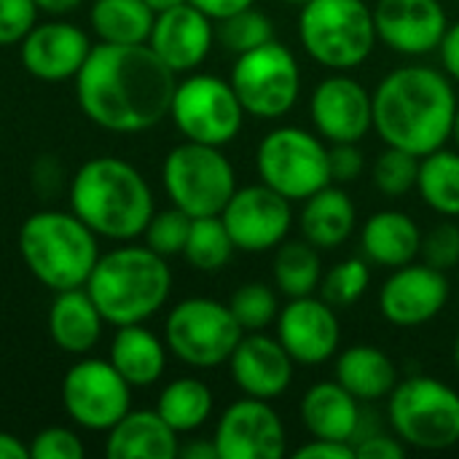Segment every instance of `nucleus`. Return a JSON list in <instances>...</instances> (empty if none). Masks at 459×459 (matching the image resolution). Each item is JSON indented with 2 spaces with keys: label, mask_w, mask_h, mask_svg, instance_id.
Here are the masks:
<instances>
[{
  "label": "nucleus",
  "mask_w": 459,
  "mask_h": 459,
  "mask_svg": "<svg viewBox=\"0 0 459 459\" xmlns=\"http://www.w3.org/2000/svg\"><path fill=\"white\" fill-rule=\"evenodd\" d=\"M175 75L148 43H100L75 75L78 105L108 132H145L169 116Z\"/></svg>",
  "instance_id": "f257e3e1"
},
{
  "label": "nucleus",
  "mask_w": 459,
  "mask_h": 459,
  "mask_svg": "<svg viewBox=\"0 0 459 459\" xmlns=\"http://www.w3.org/2000/svg\"><path fill=\"white\" fill-rule=\"evenodd\" d=\"M374 132L385 145L428 156L446 148L457 116L455 81L428 65L390 70L374 89Z\"/></svg>",
  "instance_id": "f03ea898"
},
{
  "label": "nucleus",
  "mask_w": 459,
  "mask_h": 459,
  "mask_svg": "<svg viewBox=\"0 0 459 459\" xmlns=\"http://www.w3.org/2000/svg\"><path fill=\"white\" fill-rule=\"evenodd\" d=\"M73 212L100 237L126 242L145 231L153 218L148 180L124 159H89L70 183Z\"/></svg>",
  "instance_id": "7ed1b4c3"
},
{
  "label": "nucleus",
  "mask_w": 459,
  "mask_h": 459,
  "mask_svg": "<svg viewBox=\"0 0 459 459\" xmlns=\"http://www.w3.org/2000/svg\"><path fill=\"white\" fill-rule=\"evenodd\" d=\"M100 315L110 325H134L153 317L169 299L172 272L167 258L148 245H124L97 258L86 285Z\"/></svg>",
  "instance_id": "20e7f679"
},
{
  "label": "nucleus",
  "mask_w": 459,
  "mask_h": 459,
  "mask_svg": "<svg viewBox=\"0 0 459 459\" xmlns=\"http://www.w3.org/2000/svg\"><path fill=\"white\" fill-rule=\"evenodd\" d=\"M19 255L38 282L54 293L83 288L97 258V234L75 215L43 210L19 229Z\"/></svg>",
  "instance_id": "39448f33"
},
{
  "label": "nucleus",
  "mask_w": 459,
  "mask_h": 459,
  "mask_svg": "<svg viewBox=\"0 0 459 459\" xmlns=\"http://www.w3.org/2000/svg\"><path fill=\"white\" fill-rule=\"evenodd\" d=\"M299 40L323 67H360L377 46L374 11L366 0H307L299 11Z\"/></svg>",
  "instance_id": "423d86ee"
},
{
  "label": "nucleus",
  "mask_w": 459,
  "mask_h": 459,
  "mask_svg": "<svg viewBox=\"0 0 459 459\" xmlns=\"http://www.w3.org/2000/svg\"><path fill=\"white\" fill-rule=\"evenodd\" d=\"M393 433L420 452H446L459 444V393L436 377H409L387 398Z\"/></svg>",
  "instance_id": "0eeeda50"
},
{
  "label": "nucleus",
  "mask_w": 459,
  "mask_h": 459,
  "mask_svg": "<svg viewBox=\"0 0 459 459\" xmlns=\"http://www.w3.org/2000/svg\"><path fill=\"white\" fill-rule=\"evenodd\" d=\"M261 183L290 202H304L331 180V145L309 129L277 126L255 148Z\"/></svg>",
  "instance_id": "6e6552de"
},
{
  "label": "nucleus",
  "mask_w": 459,
  "mask_h": 459,
  "mask_svg": "<svg viewBox=\"0 0 459 459\" xmlns=\"http://www.w3.org/2000/svg\"><path fill=\"white\" fill-rule=\"evenodd\" d=\"M161 180L169 202L191 218L221 215L237 191V172L218 145L180 143L161 167Z\"/></svg>",
  "instance_id": "1a4fd4ad"
},
{
  "label": "nucleus",
  "mask_w": 459,
  "mask_h": 459,
  "mask_svg": "<svg viewBox=\"0 0 459 459\" xmlns=\"http://www.w3.org/2000/svg\"><path fill=\"white\" fill-rule=\"evenodd\" d=\"M242 336L245 331L229 304L215 299H186L172 307L164 323L167 350L191 368H218L229 363Z\"/></svg>",
  "instance_id": "9d476101"
},
{
  "label": "nucleus",
  "mask_w": 459,
  "mask_h": 459,
  "mask_svg": "<svg viewBox=\"0 0 459 459\" xmlns=\"http://www.w3.org/2000/svg\"><path fill=\"white\" fill-rule=\"evenodd\" d=\"M229 83L247 116L261 121L282 118L301 94V67L296 54L280 40H269L237 56Z\"/></svg>",
  "instance_id": "9b49d317"
},
{
  "label": "nucleus",
  "mask_w": 459,
  "mask_h": 459,
  "mask_svg": "<svg viewBox=\"0 0 459 459\" xmlns=\"http://www.w3.org/2000/svg\"><path fill=\"white\" fill-rule=\"evenodd\" d=\"M245 116L234 86L207 73L183 78L169 105V118L186 140L218 148L229 145L242 132Z\"/></svg>",
  "instance_id": "f8f14e48"
},
{
  "label": "nucleus",
  "mask_w": 459,
  "mask_h": 459,
  "mask_svg": "<svg viewBox=\"0 0 459 459\" xmlns=\"http://www.w3.org/2000/svg\"><path fill=\"white\" fill-rule=\"evenodd\" d=\"M62 403L75 425L86 430H110L132 406V385L110 360L86 358L65 374Z\"/></svg>",
  "instance_id": "ddd939ff"
},
{
  "label": "nucleus",
  "mask_w": 459,
  "mask_h": 459,
  "mask_svg": "<svg viewBox=\"0 0 459 459\" xmlns=\"http://www.w3.org/2000/svg\"><path fill=\"white\" fill-rule=\"evenodd\" d=\"M231 242L242 253L277 250L293 229L290 199L269 188L266 183L237 188L221 212Z\"/></svg>",
  "instance_id": "4468645a"
},
{
  "label": "nucleus",
  "mask_w": 459,
  "mask_h": 459,
  "mask_svg": "<svg viewBox=\"0 0 459 459\" xmlns=\"http://www.w3.org/2000/svg\"><path fill=\"white\" fill-rule=\"evenodd\" d=\"M212 444L218 459H282L288 436L272 401L250 398L234 401L218 420Z\"/></svg>",
  "instance_id": "2eb2a0df"
},
{
  "label": "nucleus",
  "mask_w": 459,
  "mask_h": 459,
  "mask_svg": "<svg viewBox=\"0 0 459 459\" xmlns=\"http://www.w3.org/2000/svg\"><path fill=\"white\" fill-rule=\"evenodd\" d=\"M309 116L325 143H360L374 129V97L358 78L333 73L315 86Z\"/></svg>",
  "instance_id": "dca6fc26"
},
{
  "label": "nucleus",
  "mask_w": 459,
  "mask_h": 459,
  "mask_svg": "<svg viewBox=\"0 0 459 459\" xmlns=\"http://www.w3.org/2000/svg\"><path fill=\"white\" fill-rule=\"evenodd\" d=\"M446 272L422 264H406L393 269V274L379 288V312L390 325L417 328L436 320L449 304Z\"/></svg>",
  "instance_id": "f3484780"
},
{
  "label": "nucleus",
  "mask_w": 459,
  "mask_h": 459,
  "mask_svg": "<svg viewBox=\"0 0 459 459\" xmlns=\"http://www.w3.org/2000/svg\"><path fill=\"white\" fill-rule=\"evenodd\" d=\"M274 325L280 344L301 366H323L339 352L342 325L336 309L320 296L288 299Z\"/></svg>",
  "instance_id": "a211bd4d"
},
{
  "label": "nucleus",
  "mask_w": 459,
  "mask_h": 459,
  "mask_svg": "<svg viewBox=\"0 0 459 459\" xmlns=\"http://www.w3.org/2000/svg\"><path fill=\"white\" fill-rule=\"evenodd\" d=\"M377 38L401 56H428L441 48L449 16L441 0H377Z\"/></svg>",
  "instance_id": "6ab92c4d"
},
{
  "label": "nucleus",
  "mask_w": 459,
  "mask_h": 459,
  "mask_svg": "<svg viewBox=\"0 0 459 459\" xmlns=\"http://www.w3.org/2000/svg\"><path fill=\"white\" fill-rule=\"evenodd\" d=\"M234 385L261 401H277L288 393L296 374V360L280 344V339L266 336L264 331L245 333L237 350L229 358Z\"/></svg>",
  "instance_id": "aec40b11"
},
{
  "label": "nucleus",
  "mask_w": 459,
  "mask_h": 459,
  "mask_svg": "<svg viewBox=\"0 0 459 459\" xmlns=\"http://www.w3.org/2000/svg\"><path fill=\"white\" fill-rule=\"evenodd\" d=\"M215 43L212 19L191 3H180L169 11L156 13L148 46L175 73L196 70Z\"/></svg>",
  "instance_id": "412c9836"
},
{
  "label": "nucleus",
  "mask_w": 459,
  "mask_h": 459,
  "mask_svg": "<svg viewBox=\"0 0 459 459\" xmlns=\"http://www.w3.org/2000/svg\"><path fill=\"white\" fill-rule=\"evenodd\" d=\"M91 43L83 30L70 22H43L35 24L22 38V65L38 81H67L83 67Z\"/></svg>",
  "instance_id": "4be33fe9"
},
{
  "label": "nucleus",
  "mask_w": 459,
  "mask_h": 459,
  "mask_svg": "<svg viewBox=\"0 0 459 459\" xmlns=\"http://www.w3.org/2000/svg\"><path fill=\"white\" fill-rule=\"evenodd\" d=\"M299 417L312 438L355 444L363 422V409L360 401L339 382H317L304 393L299 403Z\"/></svg>",
  "instance_id": "5701e85b"
},
{
  "label": "nucleus",
  "mask_w": 459,
  "mask_h": 459,
  "mask_svg": "<svg viewBox=\"0 0 459 459\" xmlns=\"http://www.w3.org/2000/svg\"><path fill=\"white\" fill-rule=\"evenodd\" d=\"M360 247L368 264L398 269L414 264L422 250V231L409 212L379 210L360 229Z\"/></svg>",
  "instance_id": "b1692460"
},
{
  "label": "nucleus",
  "mask_w": 459,
  "mask_h": 459,
  "mask_svg": "<svg viewBox=\"0 0 459 459\" xmlns=\"http://www.w3.org/2000/svg\"><path fill=\"white\" fill-rule=\"evenodd\" d=\"M180 452L178 433L161 420L159 411H126L105 441L110 459H175Z\"/></svg>",
  "instance_id": "393cba45"
},
{
  "label": "nucleus",
  "mask_w": 459,
  "mask_h": 459,
  "mask_svg": "<svg viewBox=\"0 0 459 459\" xmlns=\"http://www.w3.org/2000/svg\"><path fill=\"white\" fill-rule=\"evenodd\" d=\"M358 226V212L352 204V196L342 188L328 183L309 199H304L299 229L307 242H312L317 250H336L342 247Z\"/></svg>",
  "instance_id": "a878e982"
},
{
  "label": "nucleus",
  "mask_w": 459,
  "mask_h": 459,
  "mask_svg": "<svg viewBox=\"0 0 459 459\" xmlns=\"http://www.w3.org/2000/svg\"><path fill=\"white\" fill-rule=\"evenodd\" d=\"M336 382L360 403H377L390 398L401 377L395 360L385 350L374 344H352L336 358Z\"/></svg>",
  "instance_id": "bb28decb"
},
{
  "label": "nucleus",
  "mask_w": 459,
  "mask_h": 459,
  "mask_svg": "<svg viewBox=\"0 0 459 459\" xmlns=\"http://www.w3.org/2000/svg\"><path fill=\"white\" fill-rule=\"evenodd\" d=\"M105 317L91 301L86 288L59 290L48 309V333L62 352L83 355L102 336Z\"/></svg>",
  "instance_id": "cd10ccee"
},
{
  "label": "nucleus",
  "mask_w": 459,
  "mask_h": 459,
  "mask_svg": "<svg viewBox=\"0 0 459 459\" xmlns=\"http://www.w3.org/2000/svg\"><path fill=\"white\" fill-rule=\"evenodd\" d=\"M110 363L132 387H148L164 374L167 344H161L156 333L143 328V323L118 325L110 342Z\"/></svg>",
  "instance_id": "c85d7f7f"
},
{
  "label": "nucleus",
  "mask_w": 459,
  "mask_h": 459,
  "mask_svg": "<svg viewBox=\"0 0 459 459\" xmlns=\"http://www.w3.org/2000/svg\"><path fill=\"white\" fill-rule=\"evenodd\" d=\"M89 22L102 43H148L156 13L145 0H94Z\"/></svg>",
  "instance_id": "c756f323"
},
{
  "label": "nucleus",
  "mask_w": 459,
  "mask_h": 459,
  "mask_svg": "<svg viewBox=\"0 0 459 459\" xmlns=\"http://www.w3.org/2000/svg\"><path fill=\"white\" fill-rule=\"evenodd\" d=\"M274 288L285 299L315 296L323 280V261L320 250L307 239H285L274 255Z\"/></svg>",
  "instance_id": "7c9ffc66"
},
{
  "label": "nucleus",
  "mask_w": 459,
  "mask_h": 459,
  "mask_svg": "<svg viewBox=\"0 0 459 459\" xmlns=\"http://www.w3.org/2000/svg\"><path fill=\"white\" fill-rule=\"evenodd\" d=\"M156 411L178 436L194 433L212 414V390L202 379L180 377L161 390Z\"/></svg>",
  "instance_id": "2f4dec72"
},
{
  "label": "nucleus",
  "mask_w": 459,
  "mask_h": 459,
  "mask_svg": "<svg viewBox=\"0 0 459 459\" xmlns=\"http://www.w3.org/2000/svg\"><path fill=\"white\" fill-rule=\"evenodd\" d=\"M417 191L433 212L452 221L459 218V151L438 148L422 156Z\"/></svg>",
  "instance_id": "473e14b6"
},
{
  "label": "nucleus",
  "mask_w": 459,
  "mask_h": 459,
  "mask_svg": "<svg viewBox=\"0 0 459 459\" xmlns=\"http://www.w3.org/2000/svg\"><path fill=\"white\" fill-rule=\"evenodd\" d=\"M231 234L221 215H204L191 221V231L183 247V258L196 272H221L234 255Z\"/></svg>",
  "instance_id": "72a5a7b5"
},
{
  "label": "nucleus",
  "mask_w": 459,
  "mask_h": 459,
  "mask_svg": "<svg viewBox=\"0 0 459 459\" xmlns=\"http://www.w3.org/2000/svg\"><path fill=\"white\" fill-rule=\"evenodd\" d=\"M215 40L231 51V54H245V51H253L269 40H274V24L272 19L258 11V8H242L226 19H218V27H215Z\"/></svg>",
  "instance_id": "f704fd0d"
},
{
  "label": "nucleus",
  "mask_w": 459,
  "mask_h": 459,
  "mask_svg": "<svg viewBox=\"0 0 459 459\" xmlns=\"http://www.w3.org/2000/svg\"><path fill=\"white\" fill-rule=\"evenodd\" d=\"M371 285V266L363 258H347L323 272L320 280V299H325L333 309H347L358 304Z\"/></svg>",
  "instance_id": "c9c22d12"
},
{
  "label": "nucleus",
  "mask_w": 459,
  "mask_h": 459,
  "mask_svg": "<svg viewBox=\"0 0 459 459\" xmlns=\"http://www.w3.org/2000/svg\"><path fill=\"white\" fill-rule=\"evenodd\" d=\"M229 309L245 333L266 331L280 315V299L266 282H245L234 290Z\"/></svg>",
  "instance_id": "e433bc0d"
},
{
  "label": "nucleus",
  "mask_w": 459,
  "mask_h": 459,
  "mask_svg": "<svg viewBox=\"0 0 459 459\" xmlns=\"http://www.w3.org/2000/svg\"><path fill=\"white\" fill-rule=\"evenodd\" d=\"M420 175V156L401 151V148H385L374 161V186L385 196H406L411 188H417Z\"/></svg>",
  "instance_id": "4c0bfd02"
},
{
  "label": "nucleus",
  "mask_w": 459,
  "mask_h": 459,
  "mask_svg": "<svg viewBox=\"0 0 459 459\" xmlns=\"http://www.w3.org/2000/svg\"><path fill=\"white\" fill-rule=\"evenodd\" d=\"M191 215L183 212L180 207L172 204V210H164V212H153V218L148 221L143 237H145V245L169 258V255H183V247H186V239H188V231H191Z\"/></svg>",
  "instance_id": "58836bf2"
},
{
  "label": "nucleus",
  "mask_w": 459,
  "mask_h": 459,
  "mask_svg": "<svg viewBox=\"0 0 459 459\" xmlns=\"http://www.w3.org/2000/svg\"><path fill=\"white\" fill-rule=\"evenodd\" d=\"M422 261L438 272L459 269V226L446 218L444 223L433 226L428 234H422Z\"/></svg>",
  "instance_id": "ea45409f"
},
{
  "label": "nucleus",
  "mask_w": 459,
  "mask_h": 459,
  "mask_svg": "<svg viewBox=\"0 0 459 459\" xmlns=\"http://www.w3.org/2000/svg\"><path fill=\"white\" fill-rule=\"evenodd\" d=\"M81 438L67 428H46L30 441V459H81Z\"/></svg>",
  "instance_id": "a19ab883"
},
{
  "label": "nucleus",
  "mask_w": 459,
  "mask_h": 459,
  "mask_svg": "<svg viewBox=\"0 0 459 459\" xmlns=\"http://www.w3.org/2000/svg\"><path fill=\"white\" fill-rule=\"evenodd\" d=\"M35 0H0V46L22 43V38L38 24Z\"/></svg>",
  "instance_id": "79ce46f5"
},
{
  "label": "nucleus",
  "mask_w": 459,
  "mask_h": 459,
  "mask_svg": "<svg viewBox=\"0 0 459 459\" xmlns=\"http://www.w3.org/2000/svg\"><path fill=\"white\" fill-rule=\"evenodd\" d=\"M331 145V180L344 186L360 178L366 167V156L358 143H328Z\"/></svg>",
  "instance_id": "37998d69"
},
{
  "label": "nucleus",
  "mask_w": 459,
  "mask_h": 459,
  "mask_svg": "<svg viewBox=\"0 0 459 459\" xmlns=\"http://www.w3.org/2000/svg\"><path fill=\"white\" fill-rule=\"evenodd\" d=\"M406 455H409V446L398 436L363 433L355 441V457L358 459H403Z\"/></svg>",
  "instance_id": "c03bdc74"
},
{
  "label": "nucleus",
  "mask_w": 459,
  "mask_h": 459,
  "mask_svg": "<svg viewBox=\"0 0 459 459\" xmlns=\"http://www.w3.org/2000/svg\"><path fill=\"white\" fill-rule=\"evenodd\" d=\"M293 459H358L355 444L347 441H328V438H312L304 446L293 452Z\"/></svg>",
  "instance_id": "a18cd8bd"
},
{
  "label": "nucleus",
  "mask_w": 459,
  "mask_h": 459,
  "mask_svg": "<svg viewBox=\"0 0 459 459\" xmlns=\"http://www.w3.org/2000/svg\"><path fill=\"white\" fill-rule=\"evenodd\" d=\"M438 54H441L444 73H446L455 83H459V22L449 24L446 35H444V40H441Z\"/></svg>",
  "instance_id": "49530a36"
},
{
  "label": "nucleus",
  "mask_w": 459,
  "mask_h": 459,
  "mask_svg": "<svg viewBox=\"0 0 459 459\" xmlns=\"http://www.w3.org/2000/svg\"><path fill=\"white\" fill-rule=\"evenodd\" d=\"M188 3L196 5L199 11H204L212 22L226 19V16H231V13H237L242 8L255 5V0H188Z\"/></svg>",
  "instance_id": "de8ad7c7"
},
{
  "label": "nucleus",
  "mask_w": 459,
  "mask_h": 459,
  "mask_svg": "<svg viewBox=\"0 0 459 459\" xmlns=\"http://www.w3.org/2000/svg\"><path fill=\"white\" fill-rule=\"evenodd\" d=\"M0 459H30V446H24L16 436L0 430Z\"/></svg>",
  "instance_id": "09e8293b"
},
{
  "label": "nucleus",
  "mask_w": 459,
  "mask_h": 459,
  "mask_svg": "<svg viewBox=\"0 0 459 459\" xmlns=\"http://www.w3.org/2000/svg\"><path fill=\"white\" fill-rule=\"evenodd\" d=\"M178 457L186 459H218V449L212 441H194L188 446H180Z\"/></svg>",
  "instance_id": "8fccbe9b"
},
{
  "label": "nucleus",
  "mask_w": 459,
  "mask_h": 459,
  "mask_svg": "<svg viewBox=\"0 0 459 459\" xmlns=\"http://www.w3.org/2000/svg\"><path fill=\"white\" fill-rule=\"evenodd\" d=\"M83 0H35L38 11L40 13H48V16H65V13H73Z\"/></svg>",
  "instance_id": "3c124183"
},
{
  "label": "nucleus",
  "mask_w": 459,
  "mask_h": 459,
  "mask_svg": "<svg viewBox=\"0 0 459 459\" xmlns=\"http://www.w3.org/2000/svg\"><path fill=\"white\" fill-rule=\"evenodd\" d=\"M145 3H148V8L153 13H161V11H169V8H175L180 3H188V0H145Z\"/></svg>",
  "instance_id": "603ef678"
},
{
  "label": "nucleus",
  "mask_w": 459,
  "mask_h": 459,
  "mask_svg": "<svg viewBox=\"0 0 459 459\" xmlns=\"http://www.w3.org/2000/svg\"><path fill=\"white\" fill-rule=\"evenodd\" d=\"M452 140L457 143V151H459V105H457V116H455V129H452Z\"/></svg>",
  "instance_id": "864d4df0"
},
{
  "label": "nucleus",
  "mask_w": 459,
  "mask_h": 459,
  "mask_svg": "<svg viewBox=\"0 0 459 459\" xmlns=\"http://www.w3.org/2000/svg\"><path fill=\"white\" fill-rule=\"evenodd\" d=\"M455 366H457V374H459V333H457V339H455Z\"/></svg>",
  "instance_id": "5fc2aeb1"
},
{
  "label": "nucleus",
  "mask_w": 459,
  "mask_h": 459,
  "mask_svg": "<svg viewBox=\"0 0 459 459\" xmlns=\"http://www.w3.org/2000/svg\"><path fill=\"white\" fill-rule=\"evenodd\" d=\"M282 3H293V5H304L307 0H282Z\"/></svg>",
  "instance_id": "6e6d98bb"
},
{
  "label": "nucleus",
  "mask_w": 459,
  "mask_h": 459,
  "mask_svg": "<svg viewBox=\"0 0 459 459\" xmlns=\"http://www.w3.org/2000/svg\"><path fill=\"white\" fill-rule=\"evenodd\" d=\"M457 3H459V0H457Z\"/></svg>",
  "instance_id": "4d7b16f0"
}]
</instances>
